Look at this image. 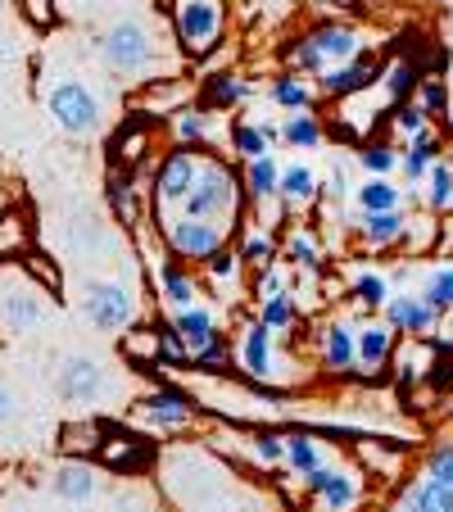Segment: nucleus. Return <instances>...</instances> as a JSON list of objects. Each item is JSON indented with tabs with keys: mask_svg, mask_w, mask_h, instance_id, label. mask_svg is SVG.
<instances>
[{
	"mask_svg": "<svg viewBox=\"0 0 453 512\" xmlns=\"http://www.w3.org/2000/svg\"><path fill=\"white\" fill-rule=\"evenodd\" d=\"M46 322V290L28 277V263L0 259V336H28Z\"/></svg>",
	"mask_w": 453,
	"mask_h": 512,
	"instance_id": "f257e3e1",
	"label": "nucleus"
},
{
	"mask_svg": "<svg viewBox=\"0 0 453 512\" xmlns=\"http://www.w3.org/2000/svg\"><path fill=\"white\" fill-rule=\"evenodd\" d=\"M358 55H363V37H358V28H345V23H318V28L290 41V64L309 68L313 78H322L327 68L349 64Z\"/></svg>",
	"mask_w": 453,
	"mask_h": 512,
	"instance_id": "f03ea898",
	"label": "nucleus"
},
{
	"mask_svg": "<svg viewBox=\"0 0 453 512\" xmlns=\"http://www.w3.org/2000/svg\"><path fill=\"white\" fill-rule=\"evenodd\" d=\"M232 209H241V182L222 159L200 155V173H195L191 195L182 200V218H209V223H222Z\"/></svg>",
	"mask_w": 453,
	"mask_h": 512,
	"instance_id": "7ed1b4c3",
	"label": "nucleus"
},
{
	"mask_svg": "<svg viewBox=\"0 0 453 512\" xmlns=\"http://www.w3.org/2000/svg\"><path fill=\"white\" fill-rule=\"evenodd\" d=\"M96 50H100V59H105L114 73H123V78H141V73H150V68L159 64L155 37H150V28L136 23V19L109 23V28L96 37Z\"/></svg>",
	"mask_w": 453,
	"mask_h": 512,
	"instance_id": "20e7f679",
	"label": "nucleus"
},
{
	"mask_svg": "<svg viewBox=\"0 0 453 512\" xmlns=\"http://www.w3.org/2000/svg\"><path fill=\"white\" fill-rule=\"evenodd\" d=\"M78 309L96 331H123V327H136V318H141L136 286L132 281H118V277L87 281L78 295Z\"/></svg>",
	"mask_w": 453,
	"mask_h": 512,
	"instance_id": "39448f33",
	"label": "nucleus"
},
{
	"mask_svg": "<svg viewBox=\"0 0 453 512\" xmlns=\"http://www.w3.org/2000/svg\"><path fill=\"white\" fill-rule=\"evenodd\" d=\"M173 28L186 55L204 59L222 41L227 28V5L222 0H173Z\"/></svg>",
	"mask_w": 453,
	"mask_h": 512,
	"instance_id": "423d86ee",
	"label": "nucleus"
},
{
	"mask_svg": "<svg viewBox=\"0 0 453 512\" xmlns=\"http://www.w3.org/2000/svg\"><path fill=\"white\" fill-rule=\"evenodd\" d=\"M46 114L59 132L87 136L100 127V96L78 78H59L55 87L46 91Z\"/></svg>",
	"mask_w": 453,
	"mask_h": 512,
	"instance_id": "0eeeda50",
	"label": "nucleus"
},
{
	"mask_svg": "<svg viewBox=\"0 0 453 512\" xmlns=\"http://www.w3.org/2000/svg\"><path fill=\"white\" fill-rule=\"evenodd\" d=\"M55 390H59V399H68V404L91 408V404H100V399L109 395V372L100 368L96 358L73 354V358H64V363H59Z\"/></svg>",
	"mask_w": 453,
	"mask_h": 512,
	"instance_id": "6e6552de",
	"label": "nucleus"
},
{
	"mask_svg": "<svg viewBox=\"0 0 453 512\" xmlns=\"http://www.w3.org/2000/svg\"><path fill=\"white\" fill-rule=\"evenodd\" d=\"M50 490H55V499L73 503V508H91L105 494V467L91 463V458H64L50 472Z\"/></svg>",
	"mask_w": 453,
	"mask_h": 512,
	"instance_id": "1a4fd4ad",
	"label": "nucleus"
},
{
	"mask_svg": "<svg viewBox=\"0 0 453 512\" xmlns=\"http://www.w3.org/2000/svg\"><path fill=\"white\" fill-rule=\"evenodd\" d=\"M164 236L177 259L209 263L218 250H227V223H209V218H173V223L164 227Z\"/></svg>",
	"mask_w": 453,
	"mask_h": 512,
	"instance_id": "9d476101",
	"label": "nucleus"
},
{
	"mask_svg": "<svg viewBox=\"0 0 453 512\" xmlns=\"http://www.w3.org/2000/svg\"><path fill=\"white\" fill-rule=\"evenodd\" d=\"M304 490L322 503V512H354L363 503V476L354 467H318L313 476H304Z\"/></svg>",
	"mask_w": 453,
	"mask_h": 512,
	"instance_id": "9b49d317",
	"label": "nucleus"
},
{
	"mask_svg": "<svg viewBox=\"0 0 453 512\" xmlns=\"http://www.w3.org/2000/svg\"><path fill=\"white\" fill-rule=\"evenodd\" d=\"M136 417H141L150 431H182V426L195 422V404H191V395L164 386V390H155V395H145L141 404H136Z\"/></svg>",
	"mask_w": 453,
	"mask_h": 512,
	"instance_id": "f8f14e48",
	"label": "nucleus"
},
{
	"mask_svg": "<svg viewBox=\"0 0 453 512\" xmlns=\"http://www.w3.org/2000/svg\"><path fill=\"white\" fill-rule=\"evenodd\" d=\"M195 173H200V155H195V150H186V145H177L173 155L159 164V173H155L159 209H164V204H182L186 195H191V186H195Z\"/></svg>",
	"mask_w": 453,
	"mask_h": 512,
	"instance_id": "ddd939ff",
	"label": "nucleus"
},
{
	"mask_svg": "<svg viewBox=\"0 0 453 512\" xmlns=\"http://www.w3.org/2000/svg\"><path fill=\"white\" fill-rule=\"evenodd\" d=\"M100 467L114 476H141L145 467L155 463V445L150 440H136V435H114L109 431V440L100 445Z\"/></svg>",
	"mask_w": 453,
	"mask_h": 512,
	"instance_id": "4468645a",
	"label": "nucleus"
},
{
	"mask_svg": "<svg viewBox=\"0 0 453 512\" xmlns=\"http://www.w3.org/2000/svg\"><path fill=\"white\" fill-rule=\"evenodd\" d=\"M381 313H386L390 327L408 331V336H431L435 322H440V309L426 300L422 290H413V295H390V304Z\"/></svg>",
	"mask_w": 453,
	"mask_h": 512,
	"instance_id": "2eb2a0df",
	"label": "nucleus"
},
{
	"mask_svg": "<svg viewBox=\"0 0 453 512\" xmlns=\"http://www.w3.org/2000/svg\"><path fill=\"white\" fill-rule=\"evenodd\" d=\"M173 331L182 336V345H186V354H191V363H195V354H204L209 345H218V340H222L218 318H213L204 304H191V309L173 313Z\"/></svg>",
	"mask_w": 453,
	"mask_h": 512,
	"instance_id": "dca6fc26",
	"label": "nucleus"
},
{
	"mask_svg": "<svg viewBox=\"0 0 453 512\" xmlns=\"http://www.w3.org/2000/svg\"><path fill=\"white\" fill-rule=\"evenodd\" d=\"M272 340H277V331L263 327V322H250V327L241 331L236 358H241V368L250 372L254 381H268L272 377Z\"/></svg>",
	"mask_w": 453,
	"mask_h": 512,
	"instance_id": "f3484780",
	"label": "nucleus"
},
{
	"mask_svg": "<svg viewBox=\"0 0 453 512\" xmlns=\"http://www.w3.org/2000/svg\"><path fill=\"white\" fill-rule=\"evenodd\" d=\"M318 82H322L327 96H358V91H367L376 82V64L367 55H358V59H349V64L327 68Z\"/></svg>",
	"mask_w": 453,
	"mask_h": 512,
	"instance_id": "a211bd4d",
	"label": "nucleus"
},
{
	"mask_svg": "<svg viewBox=\"0 0 453 512\" xmlns=\"http://www.w3.org/2000/svg\"><path fill=\"white\" fill-rule=\"evenodd\" d=\"M399 512H453V490L431 476H417L399 490Z\"/></svg>",
	"mask_w": 453,
	"mask_h": 512,
	"instance_id": "6ab92c4d",
	"label": "nucleus"
},
{
	"mask_svg": "<svg viewBox=\"0 0 453 512\" xmlns=\"http://www.w3.org/2000/svg\"><path fill=\"white\" fill-rule=\"evenodd\" d=\"M109 440V426L105 422H64L59 426V440L55 445L64 449V458H96L100 445Z\"/></svg>",
	"mask_w": 453,
	"mask_h": 512,
	"instance_id": "aec40b11",
	"label": "nucleus"
},
{
	"mask_svg": "<svg viewBox=\"0 0 453 512\" xmlns=\"http://www.w3.org/2000/svg\"><path fill=\"white\" fill-rule=\"evenodd\" d=\"M322 363H327V372H349L358 363V327H349V322H331L327 331H322Z\"/></svg>",
	"mask_w": 453,
	"mask_h": 512,
	"instance_id": "412c9836",
	"label": "nucleus"
},
{
	"mask_svg": "<svg viewBox=\"0 0 453 512\" xmlns=\"http://www.w3.org/2000/svg\"><path fill=\"white\" fill-rule=\"evenodd\" d=\"M390 354H395V327H390V322H367V327H358V363H363L367 372L386 368Z\"/></svg>",
	"mask_w": 453,
	"mask_h": 512,
	"instance_id": "4be33fe9",
	"label": "nucleus"
},
{
	"mask_svg": "<svg viewBox=\"0 0 453 512\" xmlns=\"http://www.w3.org/2000/svg\"><path fill=\"white\" fill-rule=\"evenodd\" d=\"M358 232H363L367 250H390V245L404 241L408 218H404L399 209H390V213H363V223H358Z\"/></svg>",
	"mask_w": 453,
	"mask_h": 512,
	"instance_id": "5701e85b",
	"label": "nucleus"
},
{
	"mask_svg": "<svg viewBox=\"0 0 453 512\" xmlns=\"http://www.w3.org/2000/svg\"><path fill=\"white\" fill-rule=\"evenodd\" d=\"M440 164V136L431 132V127H422V132L413 136V141H408V150H404V173L413 177V182H426V177H431V168Z\"/></svg>",
	"mask_w": 453,
	"mask_h": 512,
	"instance_id": "b1692460",
	"label": "nucleus"
},
{
	"mask_svg": "<svg viewBox=\"0 0 453 512\" xmlns=\"http://www.w3.org/2000/svg\"><path fill=\"white\" fill-rule=\"evenodd\" d=\"M286 463H290V472L304 481V476H313L318 467H327V454H322V445L309 431H286Z\"/></svg>",
	"mask_w": 453,
	"mask_h": 512,
	"instance_id": "393cba45",
	"label": "nucleus"
},
{
	"mask_svg": "<svg viewBox=\"0 0 453 512\" xmlns=\"http://www.w3.org/2000/svg\"><path fill=\"white\" fill-rule=\"evenodd\" d=\"M159 290H164V304L173 313H182V309H191V304H195L191 272H182L173 259H159Z\"/></svg>",
	"mask_w": 453,
	"mask_h": 512,
	"instance_id": "a878e982",
	"label": "nucleus"
},
{
	"mask_svg": "<svg viewBox=\"0 0 453 512\" xmlns=\"http://www.w3.org/2000/svg\"><path fill=\"white\" fill-rule=\"evenodd\" d=\"M322 136H327V127H322V118L313 114V109H295V114L281 123V141L295 145V150H318Z\"/></svg>",
	"mask_w": 453,
	"mask_h": 512,
	"instance_id": "bb28decb",
	"label": "nucleus"
},
{
	"mask_svg": "<svg viewBox=\"0 0 453 512\" xmlns=\"http://www.w3.org/2000/svg\"><path fill=\"white\" fill-rule=\"evenodd\" d=\"M250 96V82L232 78V73H213L209 82L200 87V109H232Z\"/></svg>",
	"mask_w": 453,
	"mask_h": 512,
	"instance_id": "cd10ccee",
	"label": "nucleus"
},
{
	"mask_svg": "<svg viewBox=\"0 0 453 512\" xmlns=\"http://www.w3.org/2000/svg\"><path fill=\"white\" fill-rule=\"evenodd\" d=\"M272 141H281V127H259V123H236L232 127V150L241 159H263L272 150Z\"/></svg>",
	"mask_w": 453,
	"mask_h": 512,
	"instance_id": "c85d7f7f",
	"label": "nucleus"
},
{
	"mask_svg": "<svg viewBox=\"0 0 453 512\" xmlns=\"http://www.w3.org/2000/svg\"><path fill=\"white\" fill-rule=\"evenodd\" d=\"M354 200L363 213H390L404 204V195H399V186L390 182V177H367V182L354 191Z\"/></svg>",
	"mask_w": 453,
	"mask_h": 512,
	"instance_id": "c756f323",
	"label": "nucleus"
},
{
	"mask_svg": "<svg viewBox=\"0 0 453 512\" xmlns=\"http://www.w3.org/2000/svg\"><path fill=\"white\" fill-rule=\"evenodd\" d=\"M68 245H73V254H82V259H100V254H109V232L100 218H78V223L68 227Z\"/></svg>",
	"mask_w": 453,
	"mask_h": 512,
	"instance_id": "7c9ffc66",
	"label": "nucleus"
},
{
	"mask_svg": "<svg viewBox=\"0 0 453 512\" xmlns=\"http://www.w3.org/2000/svg\"><path fill=\"white\" fill-rule=\"evenodd\" d=\"M318 173H313L309 164H290V168H281V200H290V204H313L318 200Z\"/></svg>",
	"mask_w": 453,
	"mask_h": 512,
	"instance_id": "2f4dec72",
	"label": "nucleus"
},
{
	"mask_svg": "<svg viewBox=\"0 0 453 512\" xmlns=\"http://www.w3.org/2000/svg\"><path fill=\"white\" fill-rule=\"evenodd\" d=\"M191 96H195V91L186 87V82H173V87H164V78H150V87H145V96H141V109L150 114V109L164 105V114H182Z\"/></svg>",
	"mask_w": 453,
	"mask_h": 512,
	"instance_id": "473e14b6",
	"label": "nucleus"
},
{
	"mask_svg": "<svg viewBox=\"0 0 453 512\" xmlns=\"http://www.w3.org/2000/svg\"><path fill=\"white\" fill-rule=\"evenodd\" d=\"M245 186H250L254 200H272V195H281V164L272 155L250 159V168H245Z\"/></svg>",
	"mask_w": 453,
	"mask_h": 512,
	"instance_id": "72a5a7b5",
	"label": "nucleus"
},
{
	"mask_svg": "<svg viewBox=\"0 0 453 512\" xmlns=\"http://www.w3.org/2000/svg\"><path fill=\"white\" fill-rule=\"evenodd\" d=\"M123 354L141 368H159V327H132L123 336Z\"/></svg>",
	"mask_w": 453,
	"mask_h": 512,
	"instance_id": "f704fd0d",
	"label": "nucleus"
},
{
	"mask_svg": "<svg viewBox=\"0 0 453 512\" xmlns=\"http://www.w3.org/2000/svg\"><path fill=\"white\" fill-rule=\"evenodd\" d=\"M399 164H404V155H399V150H395L390 141H372V145H363V168H367L372 177H390Z\"/></svg>",
	"mask_w": 453,
	"mask_h": 512,
	"instance_id": "c9c22d12",
	"label": "nucleus"
},
{
	"mask_svg": "<svg viewBox=\"0 0 453 512\" xmlns=\"http://www.w3.org/2000/svg\"><path fill=\"white\" fill-rule=\"evenodd\" d=\"M177 145H186V150H191V145H200L204 136H209V109H191L186 105L182 114H177Z\"/></svg>",
	"mask_w": 453,
	"mask_h": 512,
	"instance_id": "e433bc0d",
	"label": "nucleus"
},
{
	"mask_svg": "<svg viewBox=\"0 0 453 512\" xmlns=\"http://www.w3.org/2000/svg\"><path fill=\"white\" fill-rule=\"evenodd\" d=\"M354 295L363 309H386L390 304V277H381V272H363V277L354 281Z\"/></svg>",
	"mask_w": 453,
	"mask_h": 512,
	"instance_id": "4c0bfd02",
	"label": "nucleus"
},
{
	"mask_svg": "<svg viewBox=\"0 0 453 512\" xmlns=\"http://www.w3.org/2000/svg\"><path fill=\"white\" fill-rule=\"evenodd\" d=\"M268 96H272V105L290 109V114H295V109H309V105H313L309 87H304L299 78H277V82L268 87Z\"/></svg>",
	"mask_w": 453,
	"mask_h": 512,
	"instance_id": "58836bf2",
	"label": "nucleus"
},
{
	"mask_svg": "<svg viewBox=\"0 0 453 512\" xmlns=\"http://www.w3.org/2000/svg\"><path fill=\"white\" fill-rule=\"evenodd\" d=\"M422 295H426V300H431L440 313H449V309H453V263H444V268H435L431 277H426Z\"/></svg>",
	"mask_w": 453,
	"mask_h": 512,
	"instance_id": "ea45409f",
	"label": "nucleus"
},
{
	"mask_svg": "<svg viewBox=\"0 0 453 512\" xmlns=\"http://www.w3.org/2000/svg\"><path fill=\"white\" fill-rule=\"evenodd\" d=\"M426 204L431 209H453V168L435 164L431 177H426Z\"/></svg>",
	"mask_w": 453,
	"mask_h": 512,
	"instance_id": "a19ab883",
	"label": "nucleus"
},
{
	"mask_svg": "<svg viewBox=\"0 0 453 512\" xmlns=\"http://www.w3.org/2000/svg\"><path fill=\"white\" fill-rule=\"evenodd\" d=\"M259 322H263V327H272V331H290V327H295V304H290L286 290H281V295H272V300H263Z\"/></svg>",
	"mask_w": 453,
	"mask_h": 512,
	"instance_id": "79ce46f5",
	"label": "nucleus"
},
{
	"mask_svg": "<svg viewBox=\"0 0 453 512\" xmlns=\"http://www.w3.org/2000/svg\"><path fill=\"white\" fill-rule=\"evenodd\" d=\"M254 454H259V463L281 467V463H286V435H281V431H259V435H254Z\"/></svg>",
	"mask_w": 453,
	"mask_h": 512,
	"instance_id": "37998d69",
	"label": "nucleus"
},
{
	"mask_svg": "<svg viewBox=\"0 0 453 512\" xmlns=\"http://www.w3.org/2000/svg\"><path fill=\"white\" fill-rule=\"evenodd\" d=\"M19 14L32 23L37 32H50L59 23V14H55V0H19Z\"/></svg>",
	"mask_w": 453,
	"mask_h": 512,
	"instance_id": "c03bdc74",
	"label": "nucleus"
},
{
	"mask_svg": "<svg viewBox=\"0 0 453 512\" xmlns=\"http://www.w3.org/2000/svg\"><path fill=\"white\" fill-rule=\"evenodd\" d=\"M426 476L453 490V440H449V445H435L431 449V458H426Z\"/></svg>",
	"mask_w": 453,
	"mask_h": 512,
	"instance_id": "a18cd8bd",
	"label": "nucleus"
},
{
	"mask_svg": "<svg viewBox=\"0 0 453 512\" xmlns=\"http://www.w3.org/2000/svg\"><path fill=\"white\" fill-rule=\"evenodd\" d=\"M417 105H422L426 114H444V105H449L444 82L440 78H422V82H417Z\"/></svg>",
	"mask_w": 453,
	"mask_h": 512,
	"instance_id": "49530a36",
	"label": "nucleus"
},
{
	"mask_svg": "<svg viewBox=\"0 0 453 512\" xmlns=\"http://www.w3.org/2000/svg\"><path fill=\"white\" fill-rule=\"evenodd\" d=\"M109 204H114V213L118 218H127V223H136V195H132V186L123 182V177H109Z\"/></svg>",
	"mask_w": 453,
	"mask_h": 512,
	"instance_id": "de8ad7c7",
	"label": "nucleus"
},
{
	"mask_svg": "<svg viewBox=\"0 0 453 512\" xmlns=\"http://www.w3.org/2000/svg\"><path fill=\"white\" fill-rule=\"evenodd\" d=\"M431 368L435 372H426V381H431L435 390H449L453 386V354H449V349H440V354L431 358Z\"/></svg>",
	"mask_w": 453,
	"mask_h": 512,
	"instance_id": "09e8293b",
	"label": "nucleus"
},
{
	"mask_svg": "<svg viewBox=\"0 0 453 512\" xmlns=\"http://www.w3.org/2000/svg\"><path fill=\"white\" fill-rule=\"evenodd\" d=\"M209 272H213V277H218V281H232L236 272H241V254H232V250H218V254H213V259H209Z\"/></svg>",
	"mask_w": 453,
	"mask_h": 512,
	"instance_id": "8fccbe9b",
	"label": "nucleus"
},
{
	"mask_svg": "<svg viewBox=\"0 0 453 512\" xmlns=\"http://www.w3.org/2000/svg\"><path fill=\"white\" fill-rule=\"evenodd\" d=\"M290 259L295 263H318V241L309 232H295L290 236Z\"/></svg>",
	"mask_w": 453,
	"mask_h": 512,
	"instance_id": "3c124183",
	"label": "nucleus"
},
{
	"mask_svg": "<svg viewBox=\"0 0 453 512\" xmlns=\"http://www.w3.org/2000/svg\"><path fill=\"white\" fill-rule=\"evenodd\" d=\"M399 127H404L408 136H417L426 127V109L417 105V100H413V105H404V109H399Z\"/></svg>",
	"mask_w": 453,
	"mask_h": 512,
	"instance_id": "603ef678",
	"label": "nucleus"
},
{
	"mask_svg": "<svg viewBox=\"0 0 453 512\" xmlns=\"http://www.w3.org/2000/svg\"><path fill=\"white\" fill-rule=\"evenodd\" d=\"M241 259H250V263H268V259H272V245L263 241V236H250V241L241 245Z\"/></svg>",
	"mask_w": 453,
	"mask_h": 512,
	"instance_id": "864d4df0",
	"label": "nucleus"
},
{
	"mask_svg": "<svg viewBox=\"0 0 453 512\" xmlns=\"http://www.w3.org/2000/svg\"><path fill=\"white\" fill-rule=\"evenodd\" d=\"M358 454L372 458V463H376V467H386V472H399V458H390L386 449H376V445H358Z\"/></svg>",
	"mask_w": 453,
	"mask_h": 512,
	"instance_id": "5fc2aeb1",
	"label": "nucleus"
},
{
	"mask_svg": "<svg viewBox=\"0 0 453 512\" xmlns=\"http://www.w3.org/2000/svg\"><path fill=\"white\" fill-rule=\"evenodd\" d=\"M281 290H286L281 286V272H263L259 277V300H272V295H281Z\"/></svg>",
	"mask_w": 453,
	"mask_h": 512,
	"instance_id": "6e6d98bb",
	"label": "nucleus"
},
{
	"mask_svg": "<svg viewBox=\"0 0 453 512\" xmlns=\"http://www.w3.org/2000/svg\"><path fill=\"white\" fill-rule=\"evenodd\" d=\"M327 191H331V200H345V195H349V177H345V168H336V173L327 177Z\"/></svg>",
	"mask_w": 453,
	"mask_h": 512,
	"instance_id": "4d7b16f0",
	"label": "nucleus"
},
{
	"mask_svg": "<svg viewBox=\"0 0 453 512\" xmlns=\"http://www.w3.org/2000/svg\"><path fill=\"white\" fill-rule=\"evenodd\" d=\"M10 417H14V390L0 381V426L10 422Z\"/></svg>",
	"mask_w": 453,
	"mask_h": 512,
	"instance_id": "13d9d810",
	"label": "nucleus"
},
{
	"mask_svg": "<svg viewBox=\"0 0 453 512\" xmlns=\"http://www.w3.org/2000/svg\"><path fill=\"white\" fill-rule=\"evenodd\" d=\"M0 10H5V0H0Z\"/></svg>",
	"mask_w": 453,
	"mask_h": 512,
	"instance_id": "bf43d9fd",
	"label": "nucleus"
}]
</instances>
